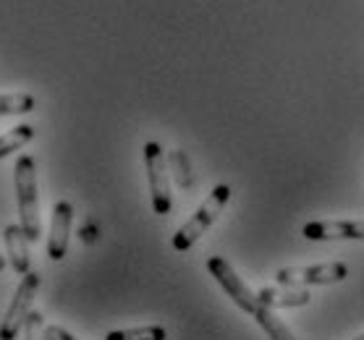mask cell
<instances>
[{
	"instance_id": "obj_18",
	"label": "cell",
	"mask_w": 364,
	"mask_h": 340,
	"mask_svg": "<svg viewBox=\"0 0 364 340\" xmlns=\"http://www.w3.org/2000/svg\"><path fill=\"white\" fill-rule=\"evenodd\" d=\"M6 262H9V259H6V254H0V273H3V267H6Z\"/></svg>"
},
{
	"instance_id": "obj_1",
	"label": "cell",
	"mask_w": 364,
	"mask_h": 340,
	"mask_svg": "<svg viewBox=\"0 0 364 340\" xmlns=\"http://www.w3.org/2000/svg\"><path fill=\"white\" fill-rule=\"evenodd\" d=\"M14 181H16V202H18V225L24 228L26 238L40 241V197H37V168L34 158L21 155L14 168Z\"/></svg>"
},
{
	"instance_id": "obj_16",
	"label": "cell",
	"mask_w": 364,
	"mask_h": 340,
	"mask_svg": "<svg viewBox=\"0 0 364 340\" xmlns=\"http://www.w3.org/2000/svg\"><path fill=\"white\" fill-rule=\"evenodd\" d=\"M45 327L48 324H45L40 312H32L24 324V340H45Z\"/></svg>"
},
{
	"instance_id": "obj_6",
	"label": "cell",
	"mask_w": 364,
	"mask_h": 340,
	"mask_svg": "<svg viewBox=\"0 0 364 340\" xmlns=\"http://www.w3.org/2000/svg\"><path fill=\"white\" fill-rule=\"evenodd\" d=\"M348 267L343 262H328V265H312V267H283L275 273L278 285H331V283L346 280Z\"/></svg>"
},
{
	"instance_id": "obj_2",
	"label": "cell",
	"mask_w": 364,
	"mask_h": 340,
	"mask_svg": "<svg viewBox=\"0 0 364 340\" xmlns=\"http://www.w3.org/2000/svg\"><path fill=\"white\" fill-rule=\"evenodd\" d=\"M228 199H231V186H225V183H220V186H215V189L210 191V197L202 202V207L194 212V217H189V220L176 231L173 249L176 251H189L191 246L205 236L207 228L215 223L218 215H220L223 207L228 204Z\"/></svg>"
},
{
	"instance_id": "obj_13",
	"label": "cell",
	"mask_w": 364,
	"mask_h": 340,
	"mask_svg": "<svg viewBox=\"0 0 364 340\" xmlns=\"http://www.w3.org/2000/svg\"><path fill=\"white\" fill-rule=\"evenodd\" d=\"M34 136V128L32 126H16V128H11L9 133H3L0 136V158H9L11 152H18L24 144H29Z\"/></svg>"
},
{
	"instance_id": "obj_12",
	"label": "cell",
	"mask_w": 364,
	"mask_h": 340,
	"mask_svg": "<svg viewBox=\"0 0 364 340\" xmlns=\"http://www.w3.org/2000/svg\"><path fill=\"white\" fill-rule=\"evenodd\" d=\"M105 340H168V330L160 324H144V327H129V330H113Z\"/></svg>"
},
{
	"instance_id": "obj_8",
	"label": "cell",
	"mask_w": 364,
	"mask_h": 340,
	"mask_svg": "<svg viewBox=\"0 0 364 340\" xmlns=\"http://www.w3.org/2000/svg\"><path fill=\"white\" fill-rule=\"evenodd\" d=\"M71 223H74V207H71V202L66 199L55 202L53 220H50V236H48V257L55 259V262L66 257Z\"/></svg>"
},
{
	"instance_id": "obj_17",
	"label": "cell",
	"mask_w": 364,
	"mask_h": 340,
	"mask_svg": "<svg viewBox=\"0 0 364 340\" xmlns=\"http://www.w3.org/2000/svg\"><path fill=\"white\" fill-rule=\"evenodd\" d=\"M45 340H76V338L68 330L58 327V324H48L45 327Z\"/></svg>"
},
{
	"instance_id": "obj_9",
	"label": "cell",
	"mask_w": 364,
	"mask_h": 340,
	"mask_svg": "<svg viewBox=\"0 0 364 340\" xmlns=\"http://www.w3.org/2000/svg\"><path fill=\"white\" fill-rule=\"evenodd\" d=\"M3 241H6V257H9L11 267H14L21 278H24L26 273H32V270H29V238H26L24 228L16 223L6 225Z\"/></svg>"
},
{
	"instance_id": "obj_14",
	"label": "cell",
	"mask_w": 364,
	"mask_h": 340,
	"mask_svg": "<svg viewBox=\"0 0 364 340\" xmlns=\"http://www.w3.org/2000/svg\"><path fill=\"white\" fill-rule=\"evenodd\" d=\"M34 110V97L26 92L0 94V116H24Z\"/></svg>"
},
{
	"instance_id": "obj_10",
	"label": "cell",
	"mask_w": 364,
	"mask_h": 340,
	"mask_svg": "<svg viewBox=\"0 0 364 340\" xmlns=\"http://www.w3.org/2000/svg\"><path fill=\"white\" fill-rule=\"evenodd\" d=\"M259 301L270 309H296L306 307L309 304V293L306 290H291V288H262L259 293Z\"/></svg>"
},
{
	"instance_id": "obj_4",
	"label": "cell",
	"mask_w": 364,
	"mask_h": 340,
	"mask_svg": "<svg viewBox=\"0 0 364 340\" xmlns=\"http://www.w3.org/2000/svg\"><path fill=\"white\" fill-rule=\"evenodd\" d=\"M40 283H42V278L37 273H26L24 278H21L16 293H14V299H11V307L6 309V317H3V322H0V340H16L18 332L24 330L26 319L32 314V304H34L37 290H40Z\"/></svg>"
},
{
	"instance_id": "obj_15",
	"label": "cell",
	"mask_w": 364,
	"mask_h": 340,
	"mask_svg": "<svg viewBox=\"0 0 364 340\" xmlns=\"http://www.w3.org/2000/svg\"><path fill=\"white\" fill-rule=\"evenodd\" d=\"M171 165H173V173L176 178H178V183H181L183 189H189L191 186V175H189V163H186V155L183 152H171Z\"/></svg>"
},
{
	"instance_id": "obj_5",
	"label": "cell",
	"mask_w": 364,
	"mask_h": 340,
	"mask_svg": "<svg viewBox=\"0 0 364 340\" xmlns=\"http://www.w3.org/2000/svg\"><path fill=\"white\" fill-rule=\"evenodd\" d=\"M207 270H210V275L220 283V288L228 293V299H231L233 304L241 309V312L255 314L257 309L262 307L259 296H257V293H252V288L241 280L239 275H236V270H233V267L228 265L223 257H210V259H207Z\"/></svg>"
},
{
	"instance_id": "obj_19",
	"label": "cell",
	"mask_w": 364,
	"mask_h": 340,
	"mask_svg": "<svg viewBox=\"0 0 364 340\" xmlns=\"http://www.w3.org/2000/svg\"><path fill=\"white\" fill-rule=\"evenodd\" d=\"M354 340H364V335H359V338H354Z\"/></svg>"
},
{
	"instance_id": "obj_7",
	"label": "cell",
	"mask_w": 364,
	"mask_h": 340,
	"mask_svg": "<svg viewBox=\"0 0 364 340\" xmlns=\"http://www.w3.org/2000/svg\"><path fill=\"white\" fill-rule=\"evenodd\" d=\"M306 241H362L364 220H312L301 228Z\"/></svg>"
},
{
	"instance_id": "obj_3",
	"label": "cell",
	"mask_w": 364,
	"mask_h": 340,
	"mask_svg": "<svg viewBox=\"0 0 364 340\" xmlns=\"http://www.w3.org/2000/svg\"><path fill=\"white\" fill-rule=\"evenodd\" d=\"M144 165H147L149 197H152V209L158 215H168L173 209V197H171V175H168L166 152L158 141L144 144Z\"/></svg>"
},
{
	"instance_id": "obj_11",
	"label": "cell",
	"mask_w": 364,
	"mask_h": 340,
	"mask_svg": "<svg viewBox=\"0 0 364 340\" xmlns=\"http://www.w3.org/2000/svg\"><path fill=\"white\" fill-rule=\"evenodd\" d=\"M252 317H255L257 324H259V327L267 332V338H270V340H296V338H294V332H291L289 327L283 324L281 317H275L273 309L265 307V304L257 309Z\"/></svg>"
}]
</instances>
